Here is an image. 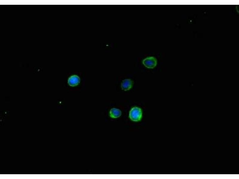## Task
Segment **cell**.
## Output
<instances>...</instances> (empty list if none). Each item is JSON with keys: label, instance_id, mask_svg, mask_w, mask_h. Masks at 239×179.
<instances>
[{"label": "cell", "instance_id": "6da1fadb", "mask_svg": "<svg viewBox=\"0 0 239 179\" xmlns=\"http://www.w3.org/2000/svg\"><path fill=\"white\" fill-rule=\"evenodd\" d=\"M142 117V112L141 108L138 107H134L130 110L129 117L132 121L137 122L140 121Z\"/></svg>", "mask_w": 239, "mask_h": 179}, {"label": "cell", "instance_id": "7a4b0ae2", "mask_svg": "<svg viewBox=\"0 0 239 179\" xmlns=\"http://www.w3.org/2000/svg\"><path fill=\"white\" fill-rule=\"evenodd\" d=\"M143 63L146 67L152 69L156 66L157 64V60L154 57H148L143 60Z\"/></svg>", "mask_w": 239, "mask_h": 179}, {"label": "cell", "instance_id": "3957f363", "mask_svg": "<svg viewBox=\"0 0 239 179\" xmlns=\"http://www.w3.org/2000/svg\"><path fill=\"white\" fill-rule=\"evenodd\" d=\"M80 81V79L79 76L76 75H73L69 78L68 83L70 86L74 87L78 85Z\"/></svg>", "mask_w": 239, "mask_h": 179}, {"label": "cell", "instance_id": "277c9868", "mask_svg": "<svg viewBox=\"0 0 239 179\" xmlns=\"http://www.w3.org/2000/svg\"><path fill=\"white\" fill-rule=\"evenodd\" d=\"M133 84L132 81L129 79H126L122 81L121 84V87L122 90L127 91L131 88Z\"/></svg>", "mask_w": 239, "mask_h": 179}, {"label": "cell", "instance_id": "5b68a950", "mask_svg": "<svg viewBox=\"0 0 239 179\" xmlns=\"http://www.w3.org/2000/svg\"><path fill=\"white\" fill-rule=\"evenodd\" d=\"M121 111L120 109L115 108H111L109 112L110 117L114 118L119 117L121 116Z\"/></svg>", "mask_w": 239, "mask_h": 179}]
</instances>
